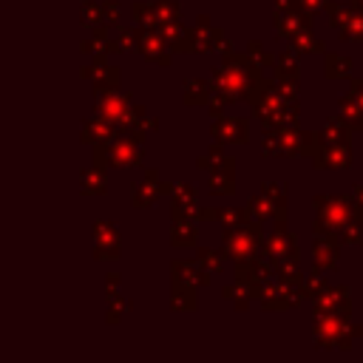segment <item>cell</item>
Segmentation results:
<instances>
[{"mask_svg": "<svg viewBox=\"0 0 363 363\" xmlns=\"http://www.w3.org/2000/svg\"><path fill=\"white\" fill-rule=\"evenodd\" d=\"M264 68H258L255 62L247 60V54L224 51L221 54V65L213 68L210 74V88L218 91L230 105L233 102H252L258 96V91L264 88Z\"/></svg>", "mask_w": 363, "mask_h": 363, "instance_id": "obj_1", "label": "cell"}, {"mask_svg": "<svg viewBox=\"0 0 363 363\" xmlns=\"http://www.w3.org/2000/svg\"><path fill=\"white\" fill-rule=\"evenodd\" d=\"M252 116L261 122V128H281V125H301V102L298 96H284L275 88V79H264V88L250 102Z\"/></svg>", "mask_w": 363, "mask_h": 363, "instance_id": "obj_2", "label": "cell"}, {"mask_svg": "<svg viewBox=\"0 0 363 363\" xmlns=\"http://www.w3.org/2000/svg\"><path fill=\"white\" fill-rule=\"evenodd\" d=\"M357 337H363V323H354L349 315H337V312L312 315V343H315V349L349 352Z\"/></svg>", "mask_w": 363, "mask_h": 363, "instance_id": "obj_3", "label": "cell"}, {"mask_svg": "<svg viewBox=\"0 0 363 363\" xmlns=\"http://www.w3.org/2000/svg\"><path fill=\"white\" fill-rule=\"evenodd\" d=\"M312 207H315V224H312L315 235H337L340 227H346L352 218L363 216V207H357L354 199L346 193H340V196L320 193L312 199Z\"/></svg>", "mask_w": 363, "mask_h": 363, "instance_id": "obj_4", "label": "cell"}, {"mask_svg": "<svg viewBox=\"0 0 363 363\" xmlns=\"http://www.w3.org/2000/svg\"><path fill=\"white\" fill-rule=\"evenodd\" d=\"M261 238H264L261 221L247 218V221H241V224H233V227H224V230H221V252H224L230 261H241V258L258 255Z\"/></svg>", "mask_w": 363, "mask_h": 363, "instance_id": "obj_5", "label": "cell"}, {"mask_svg": "<svg viewBox=\"0 0 363 363\" xmlns=\"http://www.w3.org/2000/svg\"><path fill=\"white\" fill-rule=\"evenodd\" d=\"M255 301L261 303L264 312H289L298 303H303L306 295H303V284H284V281L269 278L261 284Z\"/></svg>", "mask_w": 363, "mask_h": 363, "instance_id": "obj_6", "label": "cell"}, {"mask_svg": "<svg viewBox=\"0 0 363 363\" xmlns=\"http://www.w3.org/2000/svg\"><path fill=\"white\" fill-rule=\"evenodd\" d=\"M264 258H269L272 264L275 261H298L301 258V250H298V235L286 227V221H272V233L261 238V250H258Z\"/></svg>", "mask_w": 363, "mask_h": 363, "instance_id": "obj_7", "label": "cell"}, {"mask_svg": "<svg viewBox=\"0 0 363 363\" xmlns=\"http://www.w3.org/2000/svg\"><path fill=\"white\" fill-rule=\"evenodd\" d=\"M272 278V261L264 258L261 252L258 255H250V258H241V261H233V281L244 284L252 295V301L258 298V289L264 281Z\"/></svg>", "mask_w": 363, "mask_h": 363, "instance_id": "obj_8", "label": "cell"}, {"mask_svg": "<svg viewBox=\"0 0 363 363\" xmlns=\"http://www.w3.org/2000/svg\"><path fill=\"white\" fill-rule=\"evenodd\" d=\"M312 167L315 170H346L354 164L352 145H335V142H318L312 150Z\"/></svg>", "mask_w": 363, "mask_h": 363, "instance_id": "obj_9", "label": "cell"}, {"mask_svg": "<svg viewBox=\"0 0 363 363\" xmlns=\"http://www.w3.org/2000/svg\"><path fill=\"white\" fill-rule=\"evenodd\" d=\"M210 136L221 145H247L250 142V119L247 116H216L210 125Z\"/></svg>", "mask_w": 363, "mask_h": 363, "instance_id": "obj_10", "label": "cell"}, {"mask_svg": "<svg viewBox=\"0 0 363 363\" xmlns=\"http://www.w3.org/2000/svg\"><path fill=\"white\" fill-rule=\"evenodd\" d=\"M323 312H337V315H352V295L349 286H326L320 295L312 298V315H323Z\"/></svg>", "mask_w": 363, "mask_h": 363, "instance_id": "obj_11", "label": "cell"}, {"mask_svg": "<svg viewBox=\"0 0 363 363\" xmlns=\"http://www.w3.org/2000/svg\"><path fill=\"white\" fill-rule=\"evenodd\" d=\"M312 264H315V269H323V272H335L337 269V264H340V241H337V235H315Z\"/></svg>", "mask_w": 363, "mask_h": 363, "instance_id": "obj_12", "label": "cell"}, {"mask_svg": "<svg viewBox=\"0 0 363 363\" xmlns=\"http://www.w3.org/2000/svg\"><path fill=\"white\" fill-rule=\"evenodd\" d=\"M247 216L252 218V221H286V204H272L264 193H255V196H250L247 199Z\"/></svg>", "mask_w": 363, "mask_h": 363, "instance_id": "obj_13", "label": "cell"}, {"mask_svg": "<svg viewBox=\"0 0 363 363\" xmlns=\"http://www.w3.org/2000/svg\"><path fill=\"white\" fill-rule=\"evenodd\" d=\"M312 20H315V14L301 11V9H292V11H275V34H278L281 40H289L292 34L312 28Z\"/></svg>", "mask_w": 363, "mask_h": 363, "instance_id": "obj_14", "label": "cell"}, {"mask_svg": "<svg viewBox=\"0 0 363 363\" xmlns=\"http://www.w3.org/2000/svg\"><path fill=\"white\" fill-rule=\"evenodd\" d=\"M207 173H210V184H207L210 196H233L235 193V159L233 156H227L218 167H213Z\"/></svg>", "mask_w": 363, "mask_h": 363, "instance_id": "obj_15", "label": "cell"}, {"mask_svg": "<svg viewBox=\"0 0 363 363\" xmlns=\"http://www.w3.org/2000/svg\"><path fill=\"white\" fill-rule=\"evenodd\" d=\"M170 269H173V281H179V284H187V286H196V289H201V286L210 284V272H207L196 258H193V261L176 258V261L170 264Z\"/></svg>", "mask_w": 363, "mask_h": 363, "instance_id": "obj_16", "label": "cell"}, {"mask_svg": "<svg viewBox=\"0 0 363 363\" xmlns=\"http://www.w3.org/2000/svg\"><path fill=\"white\" fill-rule=\"evenodd\" d=\"M199 289L196 286H187V284H179L173 281V289H170V306L176 312H196L199 309Z\"/></svg>", "mask_w": 363, "mask_h": 363, "instance_id": "obj_17", "label": "cell"}, {"mask_svg": "<svg viewBox=\"0 0 363 363\" xmlns=\"http://www.w3.org/2000/svg\"><path fill=\"white\" fill-rule=\"evenodd\" d=\"M207 96H210V79H204V77H190L182 88V99L190 108H201L207 102Z\"/></svg>", "mask_w": 363, "mask_h": 363, "instance_id": "obj_18", "label": "cell"}, {"mask_svg": "<svg viewBox=\"0 0 363 363\" xmlns=\"http://www.w3.org/2000/svg\"><path fill=\"white\" fill-rule=\"evenodd\" d=\"M352 57L346 54H332V51H323V77L326 79H346L352 74Z\"/></svg>", "mask_w": 363, "mask_h": 363, "instance_id": "obj_19", "label": "cell"}, {"mask_svg": "<svg viewBox=\"0 0 363 363\" xmlns=\"http://www.w3.org/2000/svg\"><path fill=\"white\" fill-rule=\"evenodd\" d=\"M170 244L173 247H196L199 244V227L190 218H176L170 230Z\"/></svg>", "mask_w": 363, "mask_h": 363, "instance_id": "obj_20", "label": "cell"}, {"mask_svg": "<svg viewBox=\"0 0 363 363\" xmlns=\"http://www.w3.org/2000/svg\"><path fill=\"white\" fill-rule=\"evenodd\" d=\"M337 116L349 125L352 133H363V108L352 99V94L340 96V102H337Z\"/></svg>", "mask_w": 363, "mask_h": 363, "instance_id": "obj_21", "label": "cell"}, {"mask_svg": "<svg viewBox=\"0 0 363 363\" xmlns=\"http://www.w3.org/2000/svg\"><path fill=\"white\" fill-rule=\"evenodd\" d=\"M289 48H292L298 57H301V54H323V51H326V43H323L320 37H315L312 28H306V31H298V34L289 37Z\"/></svg>", "mask_w": 363, "mask_h": 363, "instance_id": "obj_22", "label": "cell"}, {"mask_svg": "<svg viewBox=\"0 0 363 363\" xmlns=\"http://www.w3.org/2000/svg\"><path fill=\"white\" fill-rule=\"evenodd\" d=\"M142 54L153 62L170 65V51H167V43L162 34H142Z\"/></svg>", "mask_w": 363, "mask_h": 363, "instance_id": "obj_23", "label": "cell"}, {"mask_svg": "<svg viewBox=\"0 0 363 363\" xmlns=\"http://www.w3.org/2000/svg\"><path fill=\"white\" fill-rule=\"evenodd\" d=\"M352 130H349V125L340 119V116H329L326 122H323V130H320V139L323 142H335V145H352Z\"/></svg>", "mask_w": 363, "mask_h": 363, "instance_id": "obj_24", "label": "cell"}, {"mask_svg": "<svg viewBox=\"0 0 363 363\" xmlns=\"http://www.w3.org/2000/svg\"><path fill=\"white\" fill-rule=\"evenodd\" d=\"M196 261L213 275V272H221L227 267V255L221 250H213V247H199L196 244Z\"/></svg>", "mask_w": 363, "mask_h": 363, "instance_id": "obj_25", "label": "cell"}, {"mask_svg": "<svg viewBox=\"0 0 363 363\" xmlns=\"http://www.w3.org/2000/svg\"><path fill=\"white\" fill-rule=\"evenodd\" d=\"M221 298H224V301H230V303H233L238 312H244V309L250 306V301H252L250 289H247L244 284H238V281L224 284V286H221Z\"/></svg>", "mask_w": 363, "mask_h": 363, "instance_id": "obj_26", "label": "cell"}, {"mask_svg": "<svg viewBox=\"0 0 363 363\" xmlns=\"http://www.w3.org/2000/svg\"><path fill=\"white\" fill-rule=\"evenodd\" d=\"M147 187H142V190H136L133 193V204L136 207H150V201L156 199V193H170V187L167 184H156V170H147Z\"/></svg>", "mask_w": 363, "mask_h": 363, "instance_id": "obj_27", "label": "cell"}, {"mask_svg": "<svg viewBox=\"0 0 363 363\" xmlns=\"http://www.w3.org/2000/svg\"><path fill=\"white\" fill-rule=\"evenodd\" d=\"M337 31V40H343V43H363V11H354L340 28H335Z\"/></svg>", "mask_w": 363, "mask_h": 363, "instance_id": "obj_28", "label": "cell"}, {"mask_svg": "<svg viewBox=\"0 0 363 363\" xmlns=\"http://www.w3.org/2000/svg\"><path fill=\"white\" fill-rule=\"evenodd\" d=\"M244 54H247V60L255 62L258 68H272V60H275V57L267 51V45H264L261 40H250L247 48H244Z\"/></svg>", "mask_w": 363, "mask_h": 363, "instance_id": "obj_29", "label": "cell"}, {"mask_svg": "<svg viewBox=\"0 0 363 363\" xmlns=\"http://www.w3.org/2000/svg\"><path fill=\"white\" fill-rule=\"evenodd\" d=\"M337 241H340V244H349V247H360V244H363V216H357V218H352L346 227H340Z\"/></svg>", "mask_w": 363, "mask_h": 363, "instance_id": "obj_30", "label": "cell"}, {"mask_svg": "<svg viewBox=\"0 0 363 363\" xmlns=\"http://www.w3.org/2000/svg\"><path fill=\"white\" fill-rule=\"evenodd\" d=\"M224 159H227L224 145H221V142H213V145H210V150H207V153H201V156L196 159V167H199V170H213V167H218Z\"/></svg>", "mask_w": 363, "mask_h": 363, "instance_id": "obj_31", "label": "cell"}, {"mask_svg": "<svg viewBox=\"0 0 363 363\" xmlns=\"http://www.w3.org/2000/svg\"><path fill=\"white\" fill-rule=\"evenodd\" d=\"M323 11H326V17H329V26H332V28H340V26L354 14V9H352V6H340V3H335V0H326V3H323Z\"/></svg>", "mask_w": 363, "mask_h": 363, "instance_id": "obj_32", "label": "cell"}, {"mask_svg": "<svg viewBox=\"0 0 363 363\" xmlns=\"http://www.w3.org/2000/svg\"><path fill=\"white\" fill-rule=\"evenodd\" d=\"M329 286V281H326V272L323 269H312L309 275H303V295L312 301L315 295H320L323 289Z\"/></svg>", "mask_w": 363, "mask_h": 363, "instance_id": "obj_33", "label": "cell"}, {"mask_svg": "<svg viewBox=\"0 0 363 363\" xmlns=\"http://www.w3.org/2000/svg\"><path fill=\"white\" fill-rule=\"evenodd\" d=\"M247 207H227V210H216V221L221 227H233V224H241L247 221Z\"/></svg>", "mask_w": 363, "mask_h": 363, "instance_id": "obj_34", "label": "cell"}, {"mask_svg": "<svg viewBox=\"0 0 363 363\" xmlns=\"http://www.w3.org/2000/svg\"><path fill=\"white\" fill-rule=\"evenodd\" d=\"M156 17H159V26L162 23H173V20H182V9L176 6V0H159L156 3Z\"/></svg>", "mask_w": 363, "mask_h": 363, "instance_id": "obj_35", "label": "cell"}, {"mask_svg": "<svg viewBox=\"0 0 363 363\" xmlns=\"http://www.w3.org/2000/svg\"><path fill=\"white\" fill-rule=\"evenodd\" d=\"M261 153H264V156H281V147H278V128H264V130H261Z\"/></svg>", "mask_w": 363, "mask_h": 363, "instance_id": "obj_36", "label": "cell"}, {"mask_svg": "<svg viewBox=\"0 0 363 363\" xmlns=\"http://www.w3.org/2000/svg\"><path fill=\"white\" fill-rule=\"evenodd\" d=\"M261 193H264L272 204H286V187L278 184V182H264V184H261Z\"/></svg>", "mask_w": 363, "mask_h": 363, "instance_id": "obj_37", "label": "cell"}, {"mask_svg": "<svg viewBox=\"0 0 363 363\" xmlns=\"http://www.w3.org/2000/svg\"><path fill=\"white\" fill-rule=\"evenodd\" d=\"M227 105H230V102H227V99H224V96H221L218 91H213V88H210V96H207V102H204L207 113H210V116L216 119V116H221V113L227 111Z\"/></svg>", "mask_w": 363, "mask_h": 363, "instance_id": "obj_38", "label": "cell"}, {"mask_svg": "<svg viewBox=\"0 0 363 363\" xmlns=\"http://www.w3.org/2000/svg\"><path fill=\"white\" fill-rule=\"evenodd\" d=\"M196 210H199L196 201H173V207H170L173 221H176V218H190V221H196ZM196 224H199V221H196Z\"/></svg>", "mask_w": 363, "mask_h": 363, "instance_id": "obj_39", "label": "cell"}, {"mask_svg": "<svg viewBox=\"0 0 363 363\" xmlns=\"http://www.w3.org/2000/svg\"><path fill=\"white\" fill-rule=\"evenodd\" d=\"M346 79H349V94H352V99L363 108V77H352V74H349Z\"/></svg>", "mask_w": 363, "mask_h": 363, "instance_id": "obj_40", "label": "cell"}, {"mask_svg": "<svg viewBox=\"0 0 363 363\" xmlns=\"http://www.w3.org/2000/svg\"><path fill=\"white\" fill-rule=\"evenodd\" d=\"M173 201H196V190L190 184H176L173 187Z\"/></svg>", "mask_w": 363, "mask_h": 363, "instance_id": "obj_41", "label": "cell"}, {"mask_svg": "<svg viewBox=\"0 0 363 363\" xmlns=\"http://www.w3.org/2000/svg\"><path fill=\"white\" fill-rule=\"evenodd\" d=\"M323 3H326V0H298V9H301V11H309V14H318V11L323 9Z\"/></svg>", "mask_w": 363, "mask_h": 363, "instance_id": "obj_42", "label": "cell"}, {"mask_svg": "<svg viewBox=\"0 0 363 363\" xmlns=\"http://www.w3.org/2000/svg\"><path fill=\"white\" fill-rule=\"evenodd\" d=\"M133 14L139 17V23H145V26H150L153 23V11L147 9V6H133Z\"/></svg>", "mask_w": 363, "mask_h": 363, "instance_id": "obj_43", "label": "cell"}, {"mask_svg": "<svg viewBox=\"0 0 363 363\" xmlns=\"http://www.w3.org/2000/svg\"><path fill=\"white\" fill-rule=\"evenodd\" d=\"M298 9V0H275V11H292Z\"/></svg>", "mask_w": 363, "mask_h": 363, "instance_id": "obj_44", "label": "cell"}, {"mask_svg": "<svg viewBox=\"0 0 363 363\" xmlns=\"http://www.w3.org/2000/svg\"><path fill=\"white\" fill-rule=\"evenodd\" d=\"M349 196H352V199H354V204H357V207H363V182H360V184H354V187H352V193H349Z\"/></svg>", "mask_w": 363, "mask_h": 363, "instance_id": "obj_45", "label": "cell"}, {"mask_svg": "<svg viewBox=\"0 0 363 363\" xmlns=\"http://www.w3.org/2000/svg\"><path fill=\"white\" fill-rule=\"evenodd\" d=\"M349 6H352L354 11H363V0H349Z\"/></svg>", "mask_w": 363, "mask_h": 363, "instance_id": "obj_46", "label": "cell"}]
</instances>
